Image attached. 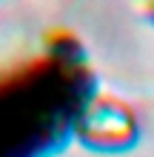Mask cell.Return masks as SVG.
<instances>
[{"label": "cell", "instance_id": "obj_1", "mask_svg": "<svg viewBox=\"0 0 154 157\" xmlns=\"http://www.w3.org/2000/svg\"><path fill=\"white\" fill-rule=\"evenodd\" d=\"M86 94V69L63 49L0 75V157H40L80 117Z\"/></svg>", "mask_w": 154, "mask_h": 157}]
</instances>
